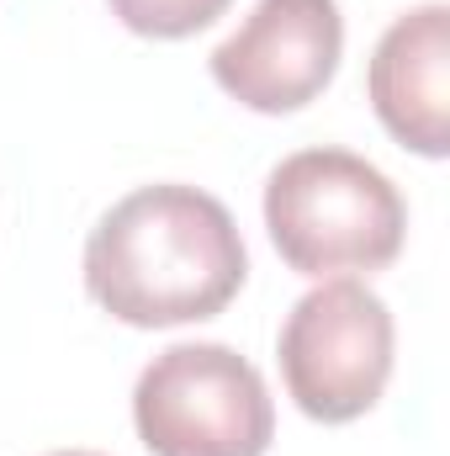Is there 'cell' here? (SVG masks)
Instances as JSON below:
<instances>
[{
    "instance_id": "1",
    "label": "cell",
    "mask_w": 450,
    "mask_h": 456,
    "mask_svg": "<svg viewBox=\"0 0 450 456\" xmlns=\"http://www.w3.org/2000/svg\"><path fill=\"white\" fill-rule=\"evenodd\" d=\"M249 276L238 224L218 197L138 186L85 239V292L133 330H175L223 314Z\"/></svg>"
},
{
    "instance_id": "2",
    "label": "cell",
    "mask_w": 450,
    "mask_h": 456,
    "mask_svg": "<svg viewBox=\"0 0 450 456\" xmlns=\"http://www.w3.org/2000/svg\"><path fill=\"white\" fill-rule=\"evenodd\" d=\"M265 228L292 271L324 281L392 265L408 208L371 159L350 149H297L265 181Z\"/></svg>"
},
{
    "instance_id": "3",
    "label": "cell",
    "mask_w": 450,
    "mask_h": 456,
    "mask_svg": "<svg viewBox=\"0 0 450 456\" xmlns=\"http://www.w3.org/2000/svg\"><path fill=\"white\" fill-rule=\"evenodd\" d=\"M133 425L149 456H265L276 403L233 345L197 340L170 345L143 366Z\"/></svg>"
},
{
    "instance_id": "4",
    "label": "cell",
    "mask_w": 450,
    "mask_h": 456,
    "mask_svg": "<svg viewBox=\"0 0 450 456\" xmlns=\"http://www.w3.org/2000/svg\"><path fill=\"white\" fill-rule=\"evenodd\" d=\"M392 314L366 281H318L308 297L292 303L281 324V382L308 419L350 425L376 409L392 377Z\"/></svg>"
},
{
    "instance_id": "5",
    "label": "cell",
    "mask_w": 450,
    "mask_h": 456,
    "mask_svg": "<svg viewBox=\"0 0 450 456\" xmlns=\"http://www.w3.org/2000/svg\"><path fill=\"white\" fill-rule=\"evenodd\" d=\"M344 53L339 0H260L213 48V80L249 112H302L329 91Z\"/></svg>"
},
{
    "instance_id": "6",
    "label": "cell",
    "mask_w": 450,
    "mask_h": 456,
    "mask_svg": "<svg viewBox=\"0 0 450 456\" xmlns=\"http://www.w3.org/2000/svg\"><path fill=\"white\" fill-rule=\"evenodd\" d=\"M371 107L382 127L424 154L446 159L450 154V5L430 0L408 16H398L366 69Z\"/></svg>"
},
{
    "instance_id": "7",
    "label": "cell",
    "mask_w": 450,
    "mask_h": 456,
    "mask_svg": "<svg viewBox=\"0 0 450 456\" xmlns=\"http://www.w3.org/2000/svg\"><path fill=\"white\" fill-rule=\"evenodd\" d=\"M112 16L138 37H191L213 27L233 0H107Z\"/></svg>"
},
{
    "instance_id": "8",
    "label": "cell",
    "mask_w": 450,
    "mask_h": 456,
    "mask_svg": "<svg viewBox=\"0 0 450 456\" xmlns=\"http://www.w3.org/2000/svg\"><path fill=\"white\" fill-rule=\"evenodd\" d=\"M53 456H101V452H53Z\"/></svg>"
}]
</instances>
